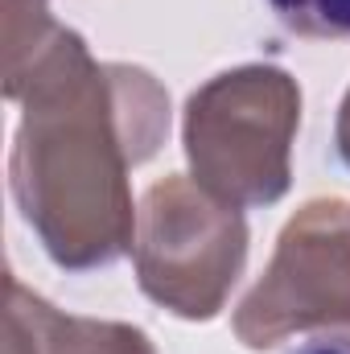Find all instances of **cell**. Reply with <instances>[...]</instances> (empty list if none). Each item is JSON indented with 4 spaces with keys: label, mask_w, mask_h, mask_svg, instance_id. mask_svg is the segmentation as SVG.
<instances>
[{
    "label": "cell",
    "mask_w": 350,
    "mask_h": 354,
    "mask_svg": "<svg viewBox=\"0 0 350 354\" xmlns=\"http://www.w3.org/2000/svg\"><path fill=\"white\" fill-rule=\"evenodd\" d=\"M272 12L309 37H350V0H268Z\"/></svg>",
    "instance_id": "1"
},
{
    "label": "cell",
    "mask_w": 350,
    "mask_h": 354,
    "mask_svg": "<svg viewBox=\"0 0 350 354\" xmlns=\"http://www.w3.org/2000/svg\"><path fill=\"white\" fill-rule=\"evenodd\" d=\"M288 354H350V330H322Z\"/></svg>",
    "instance_id": "2"
}]
</instances>
